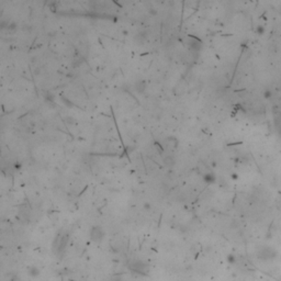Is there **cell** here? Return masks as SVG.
Masks as SVG:
<instances>
[{"label": "cell", "instance_id": "6da1fadb", "mask_svg": "<svg viewBox=\"0 0 281 281\" xmlns=\"http://www.w3.org/2000/svg\"><path fill=\"white\" fill-rule=\"evenodd\" d=\"M68 242V236L64 233H59L56 236L55 241H54V244H53V248H54V252L57 256H61L64 253L66 248V245Z\"/></svg>", "mask_w": 281, "mask_h": 281}, {"label": "cell", "instance_id": "7a4b0ae2", "mask_svg": "<svg viewBox=\"0 0 281 281\" xmlns=\"http://www.w3.org/2000/svg\"><path fill=\"white\" fill-rule=\"evenodd\" d=\"M277 256V252L276 249H273L272 247H268V246H265V247H261L259 248L257 252V258L260 260H270L273 259V258Z\"/></svg>", "mask_w": 281, "mask_h": 281}, {"label": "cell", "instance_id": "3957f363", "mask_svg": "<svg viewBox=\"0 0 281 281\" xmlns=\"http://www.w3.org/2000/svg\"><path fill=\"white\" fill-rule=\"evenodd\" d=\"M105 232L100 225L92 226L89 231V236L93 243H101L104 238Z\"/></svg>", "mask_w": 281, "mask_h": 281}, {"label": "cell", "instance_id": "277c9868", "mask_svg": "<svg viewBox=\"0 0 281 281\" xmlns=\"http://www.w3.org/2000/svg\"><path fill=\"white\" fill-rule=\"evenodd\" d=\"M130 269L133 272L139 273V275H146L148 270H150V266L147 265L145 261H142V260H134L130 265Z\"/></svg>", "mask_w": 281, "mask_h": 281}, {"label": "cell", "instance_id": "5b68a950", "mask_svg": "<svg viewBox=\"0 0 281 281\" xmlns=\"http://www.w3.org/2000/svg\"><path fill=\"white\" fill-rule=\"evenodd\" d=\"M187 45H188V47L190 48L191 52L195 53H199L201 51V48H202V42L198 37L192 36V35H190L187 39Z\"/></svg>", "mask_w": 281, "mask_h": 281}, {"label": "cell", "instance_id": "8992f818", "mask_svg": "<svg viewBox=\"0 0 281 281\" xmlns=\"http://www.w3.org/2000/svg\"><path fill=\"white\" fill-rule=\"evenodd\" d=\"M187 82L184 80V79H180L178 82L176 84V86L173 87V95L177 96V97H180V96H182L186 92V89H187Z\"/></svg>", "mask_w": 281, "mask_h": 281}, {"label": "cell", "instance_id": "52a82bcc", "mask_svg": "<svg viewBox=\"0 0 281 281\" xmlns=\"http://www.w3.org/2000/svg\"><path fill=\"white\" fill-rule=\"evenodd\" d=\"M163 163L166 167L171 168V167H173V166L176 165V158H175V156L171 153H167L165 156H163Z\"/></svg>", "mask_w": 281, "mask_h": 281}, {"label": "cell", "instance_id": "ba28073f", "mask_svg": "<svg viewBox=\"0 0 281 281\" xmlns=\"http://www.w3.org/2000/svg\"><path fill=\"white\" fill-rule=\"evenodd\" d=\"M134 90L137 92V93H139V95L144 93L145 90H146V82H145L144 79H139V80L135 82Z\"/></svg>", "mask_w": 281, "mask_h": 281}, {"label": "cell", "instance_id": "9c48e42d", "mask_svg": "<svg viewBox=\"0 0 281 281\" xmlns=\"http://www.w3.org/2000/svg\"><path fill=\"white\" fill-rule=\"evenodd\" d=\"M202 179H203V181H204L205 184H213L214 182L216 181V176H215V173H212V171H208V173H203Z\"/></svg>", "mask_w": 281, "mask_h": 281}, {"label": "cell", "instance_id": "30bf717a", "mask_svg": "<svg viewBox=\"0 0 281 281\" xmlns=\"http://www.w3.org/2000/svg\"><path fill=\"white\" fill-rule=\"evenodd\" d=\"M166 144H167V147H169V148H171V150H176L177 147H178V139L175 136H168L166 137L165 139Z\"/></svg>", "mask_w": 281, "mask_h": 281}, {"label": "cell", "instance_id": "8fae6325", "mask_svg": "<svg viewBox=\"0 0 281 281\" xmlns=\"http://www.w3.org/2000/svg\"><path fill=\"white\" fill-rule=\"evenodd\" d=\"M134 40L139 44H144V42L147 40V34L146 32H139V34L135 35Z\"/></svg>", "mask_w": 281, "mask_h": 281}, {"label": "cell", "instance_id": "7c38bea8", "mask_svg": "<svg viewBox=\"0 0 281 281\" xmlns=\"http://www.w3.org/2000/svg\"><path fill=\"white\" fill-rule=\"evenodd\" d=\"M275 126L279 133H281V111H278L275 114Z\"/></svg>", "mask_w": 281, "mask_h": 281}, {"label": "cell", "instance_id": "4fadbf2b", "mask_svg": "<svg viewBox=\"0 0 281 281\" xmlns=\"http://www.w3.org/2000/svg\"><path fill=\"white\" fill-rule=\"evenodd\" d=\"M28 273H29V276L35 278V277H37L40 275V270H39V268H37V267H35V266H32V267H30V268L28 269Z\"/></svg>", "mask_w": 281, "mask_h": 281}, {"label": "cell", "instance_id": "5bb4252c", "mask_svg": "<svg viewBox=\"0 0 281 281\" xmlns=\"http://www.w3.org/2000/svg\"><path fill=\"white\" fill-rule=\"evenodd\" d=\"M272 96H273V91L271 89H269V88L264 91V98H265V99H270Z\"/></svg>", "mask_w": 281, "mask_h": 281}, {"label": "cell", "instance_id": "9a60e30c", "mask_svg": "<svg viewBox=\"0 0 281 281\" xmlns=\"http://www.w3.org/2000/svg\"><path fill=\"white\" fill-rule=\"evenodd\" d=\"M7 29H8V31H16L17 24L14 22H10V23L7 24Z\"/></svg>", "mask_w": 281, "mask_h": 281}, {"label": "cell", "instance_id": "2e32d148", "mask_svg": "<svg viewBox=\"0 0 281 281\" xmlns=\"http://www.w3.org/2000/svg\"><path fill=\"white\" fill-rule=\"evenodd\" d=\"M256 33H257L258 35H263L264 33H265V28H264L263 25H258L257 28H256Z\"/></svg>", "mask_w": 281, "mask_h": 281}, {"label": "cell", "instance_id": "e0dca14e", "mask_svg": "<svg viewBox=\"0 0 281 281\" xmlns=\"http://www.w3.org/2000/svg\"><path fill=\"white\" fill-rule=\"evenodd\" d=\"M61 99H62V101H63V102L66 104V107H68V108H71V107H73V103H71L70 101H67V100H66L64 97H61Z\"/></svg>", "mask_w": 281, "mask_h": 281}, {"label": "cell", "instance_id": "ac0fdd59", "mask_svg": "<svg viewBox=\"0 0 281 281\" xmlns=\"http://www.w3.org/2000/svg\"><path fill=\"white\" fill-rule=\"evenodd\" d=\"M227 260H229L231 264H234V263H235V256H234V255H230L229 257H227Z\"/></svg>", "mask_w": 281, "mask_h": 281}, {"label": "cell", "instance_id": "d6986e66", "mask_svg": "<svg viewBox=\"0 0 281 281\" xmlns=\"http://www.w3.org/2000/svg\"><path fill=\"white\" fill-rule=\"evenodd\" d=\"M150 14H153V16H155L156 13H157V11H156V10H153V8H152V9H150Z\"/></svg>", "mask_w": 281, "mask_h": 281}, {"label": "cell", "instance_id": "ffe728a7", "mask_svg": "<svg viewBox=\"0 0 281 281\" xmlns=\"http://www.w3.org/2000/svg\"><path fill=\"white\" fill-rule=\"evenodd\" d=\"M237 178H238L237 173H232V179H234V180H235V179H237Z\"/></svg>", "mask_w": 281, "mask_h": 281}, {"label": "cell", "instance_id": "44dd1931", "mask_svg": "<svg viewBox=\"0 0 281 281\" xmlns=\"http://www.w3.org/2000/svg\"><path fill=\"white\" fill-rule=\"evenodd\" d=\"M145 208H146V209H150V204H148V203H145Z\"/></svg>", "mask_w": 281, "mask_h": 281}]
</instances>
